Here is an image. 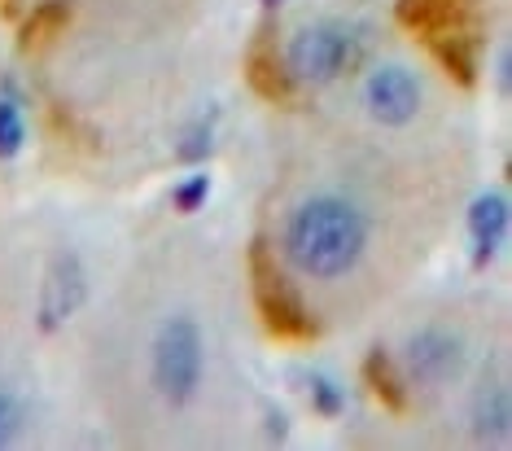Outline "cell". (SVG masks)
Masks as SVG:
<instances>
[{"instance_id":"cell-14","label":"cell","mask_w":512,"mask_h":451,"mask_svg":"<svg viewBox=\"0 0 512 451\" xmlns=\"http://www.w3.org/2000/svg\"><path fill=\"white\" fill-rule=\"evenodd\" d=\"M364 381H368V390L377 395V403L386 412L394 416H403L407 412V390H403V377H399V368H394V360L386 351H368V360H364Z\"/></svg>"},{"instance_id":"cell-1","label":"cell","mask_w":512,"mask_h":451,"mask_svg":"<svg viewBox=\"0 0 512 451\" xmlns=\"http://www.w3.org/2000/svg\"><path fill=\"white\" fill-rule=\"evenodd\" d=\"M368 224L351 202L342 198H311L289 215L285 228V254L302 276L333 281V276L351 272L364 254Z\"/></svg>"},{"instance_id":"cell-15","label":"cell","mask_w":512,"mask_h":451,"mask_svg":"<svg viewBox=\"0 0 512 451\" xmlns=\"http://www.w3.org/2000/svg\"><path fill=\"white\" fill-rule=\"evenodd\" d=\"M215 119H219V110L211 106L197 123L184 127V136H180V145H176L180 163H202V158H211V149H215Z\"/></svg>"},{"instance_id":"cell-4","label":"cell","mask_w":512,"mask_h":451,"mask_svg":"<svg viewBox=\"0 0 512 451\" xmlns=\"http://www.w3.org/2000/svg\"><path fill=\"white\" fill-rule=\"evenodd\" d=\"M351 62H355V31L342 27V22L302 27L285 57L289 75L302 79V84H333Z\"/></svg>"},{"instance_id":"cell-13","label":"cell","mask_w":512,"mask_h":451,"mask_svg":"<svg viewBox=\"0 0 512 451\" xmlns=\"http://www.w3.org/2000/svg\"><path fill=\"white\" fill-rule=\"evenodd\" d=\"M512 430V399L504 386H482L473 395V434L482 438V443H504Z\"/></svg>"},{"instance_id":"cell-2","label":"cell","mask_w":512,"mask_h":451,"mask_svg":"<svg viewBox=\"0 0 512 451\" xmlns=\"http://www.w3.org/2000/svg\"><path fill=\"white\" fill-rule=\"evenodd\" d=\"M246 263H250V294H254V311H259L263 329L281 342H311L320 333L316 316L302 307V298L294 294V285L285 281L281 272V259H276L272 241L263 233L250 241L246 250Z\"/></svg>"},{"instance_id":"cell-16","label":"cell","mask_w":512,"mask_h":451,"mask_svg":"<svg viewBox=\"0 0 512 451\" xmlns=\"http://www.w3.org/2000/svg\"><path fill=\"white\" fill-rule=\"evenodd\" d=\"M27 145V123H22V110L14 97H0V163L22 154Z\"/></svg>"},{"instance_id":"cell-5","label":"cell","mask_w":512,"mask_h":451,"mask_svg":"<svg viewBox=\"0 0 512 451\" xmlns=\"http://www.w3.org/2000/svg\"><path fill=\"white\" fill-rule=\"evenodd\" d=\"M246 84L259 92L267 106H298V79L289 75L272 22H263V27L254 31V40L246 49Z\"/></svg>"},{"instance_id":"cell-9","label":"cell","mask_w":512,"mask_h":451,"mask_svg":"<svg viewBox=\"0 0 512 451\" xmlns=\"http://www.w3.org/2000/svg\"><path fill=\"white\" fill-rule=\"evenodd\" d=\"M407 368H412V377L421 386H447L464 368V346L447 329H421L407 342Z\"/></svg>"},{"instance_id":"cell-3","label":"cell","mask_w":512,"mask_h":451,"mask_svg":"<svg viewBox=\"0 0 512 451\" xmlns=\"http://www.w3.org/2000/svg\"><path fill=\"white\" fill-rule=\"evenodd\" d=\"M202 368H206V355H202V329L193 325L189 316H176L158 329L154 338V386L167 403L184 408L197 386H202Z\"/></svg>"},{"instance_id":"cell-19","label":"cell","mask_w":512,"mask_h":451,"mask_svg":"<svg viewBox=\"0 0 512 451\" xmlns=\"http://www.w3.org/2000/svg\"><path fill=\"white\" fill-rule=\"evenodd\" d=\"M18 425H22V403L9 395V390H0V447L14 443Z\"/></svg>"},{"instance_id":"cell-21","label":"cell","mask_w":512,"mask_h":451,"mask_svg":"<svg viewBox=\"0 0 512 451\" xmlns=\"http://www.w3.org/2000/svg\"><path fill=\"white\" fill-rule=\"evenodd\" d=\"M499 97H508V92H512V53L504 49V53H499Z\"/></svg>"},{"instance_id":"cell-12","label":"cell","mask_w":512,"mask_h":451,"mask_svg":"<svg viewBox=\"0 0 512 451\" xmlns=\"http://www.w3.org/2000/svg\"><path fill=\"white\" fill-rule=\"evenodd\" d=\"M442 75L460 88H477V53H482V36H438L425 40Z\"/></svg>"},{"instance_id":"cell-8","label":"cell","mask_w":512,"mask_h":451,"mask_svg":"<svg viewBox=\"0 0 512 451\" xmlns=\"http://www.w3.org/2000/svg\"><path fill=\"white\" fill-rule=\"evenodd\" d=\"M364 106L377 123L386 127H403L416 119L421 110V84L407 66H381V71L368 75V88H364Z\"/></svg>"},{"instance_id":"cell-10","label":"cell","mask_w":512,"mask_h":451,"mask_svg":"<svg viewBox=\"0 0 512 451\" xmlns=\"http://www.w3.org/2000/svg\"><path fill=\"white\" fill-rule=\"evenodd\" d=\"M508 219H512V206L504 193H482L473 206H469V237H473V268H486V263L499 254L508 237Z\"/></svg>"},{"instance_id":"cell-11","label":"cell","mask_w":512,"mask_h":451,"mask_svg":"<svg viewBox=\"0 0 512 451\" xmlns=\"http://www.w3.org/2000/svg\"><path fill=\"white\" fill-rule=\"evenodd\" d=\"M71 18H75V0H40V5L27 14V22H22L18 49H22V53L49 49V44L62 36L66 27H71Z\"/></svg>"},{"instance_id":"cell-6","label":"cell","mask_w":512,"mask_h":451,"mask_svg":"<svg viewBox=\"0 0 512 451\" xmlns=\"http://www.w3.org/2000/svg\"><path fill=\"white\" fill-rule=\"evenodd\" d=\"M84 298H88V272H84V263H79V254H71V250L57 254L49 263V272H44V285H40V316H36L40 329L57 333L84 307Z\"/></svg>"},{"instance_id":"cell-17","label":"cell","mask_w":512,"mask_h":451,"mask_svg":"<svg viewBox=\"0 0 512 451\" xmlns=\"http://www.w3.org/2000/svg\"><path fill=\"white\" fill-rule=\"evenodd\" d=\"M206 198H211V176H202V171H193L189 180H180L176 193H171V202H176L180 215H197L206 206Z\"/></svg>"},{"instance_id":"cell-18","label":"cell","mask_w":512,"mask_h":451,"mask_svg":"<svg viewBox=\"0 0 512 451\" xmlns=\"http://www.w3.org/2000/svg\"><path fill=\"white\" fill-rule=\"evenodd\" d=\"M311 408H316L320 416H342L346 399H342V390H337V381H329V377H311Z\"/></svg>"},{"instance_id":"cell-23","label":"cell","mask_w":512,"mask_h":451,"mask_svg":"<svg viewBox=\"0 0 512 451\" xmlns=\"http://www.w3.org/2000/svg\"><path fill=\"white\" fill-rule=\"evenodd\" d=\"M263 5H267V9H276V5H281V0H263Z\"/></svg>"},{"instance_id":"cell-22","label":"cell","mask_w":512,"mask_h":451,"mask_svg":"<svg viewBox=\"0 0 512 451\" xmlns=\"http://www.w3.org/2000/svg\"><path fill=\"white\" fill-rule=\"evenodd\" d=\"M18 9H22V0H0V14L5 18H18Z\"/></svg>"},{"instance_id":"cell-20","label":"cell","mask_w":512,"mask_h":451,"mask_svg":"<svg viewBox=\"0 0 512 451\" xmlns=\"http://www.w3.org/2000/svg\"><path fill=\"white\" fill-rule=\"evenodd\" d=\"M285 434H289V416L267 408V438H272V443H285Z\"/></svg>"},{"instance_id":"cell-7","label":"cell","mask_w":512,"mask_h":451,"mask_svg":"<svg viewBox=\"0 0 512 451\" xmlns=\"http://www.w3.org/2000/svg\"><path fill=\"white\" fill-rule=\"evenodd\" d=\"M403 31L421 40H438V36H477V9L473 0H399L394 5Z\"/></svg>"}]
</instances>
